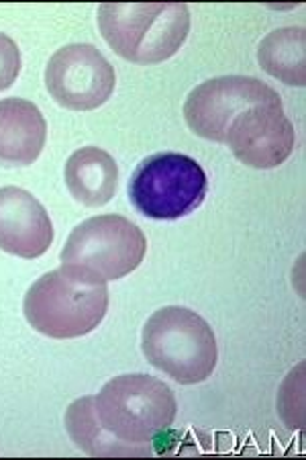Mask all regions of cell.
Here are the masks:
<instances>
[{"instance_id": "1", "label": "cell", "mask_w": 306, "mask_h": 460, "mask_svg": "<svg viewBox=\"0 0 306 460\" xmlns=\"http://www.w3.org/2000/svg\"><path fill=\"white\" fill-rule=\"evenodd\" d=\"M99 29L118 58L139 66L162 64L184 46L190 11L184 3H104Z\"/></svg>"}, {"instance_id": "2", "label": "cell", "mask_w": 306, "mask_h": 460, "mask_svg": "<svg viewBox=\"0 0 306 460\" xmlns=\"http://www.w3.org/2000/svg\"><path fill=\"white\" fill-rule=\"evenodd\" d=\"M107 309V285L94 283L66 266L37 279L23 301L29 325L54 340L86 336L102 323Z\"/></svg>"}, {"instance_id": "3", "label": "cell", "mask_w": 306, "mask_h": 460, "mask_svg": "<svg viewBox=\"0 0 306 460\" xmlns=\"http://www.w3.org/2000/svg\"><path fill=\"white\" fill-rule=\"evenodd\" d=\"M141 350L149 365L180 385L206 381L219 362V346L206 319L176 305L155 311L147 319Z\"/></svg>"}, {"instance_id": "4", "label": "cell", "mask_w": 306, "mask_h": 460, "mask_svg": "<svg viewBox=\"0 0 306 460\" xmlns=\"http://www.w3.org/2000/svg\"><path fill=\"white\" fill-rule=\"evenodd\" d=\"M101 426L117 440L133 447H149L174 424L178 403L166 383L149 375L110 378L94 397Z\"/></svg>"}, {"instance_id": "5", "label": "cell", "mask_w": 306, "mask_h": 460, "mask_svg": "<svg viewBox=\"0 0 306 460\" xmlns=\"http://www.w3.org/2000/svg\"><path fill=\"white\" fill-rule=\"evenodd\" d=\"M147 252L141 227L123 215H96L74 227L59 254L62 266L94 283H110L139 269Z\"/></svg>"}, {"instance_id": "6", "label": "cell", "mask_w": 306, "mask_h": 460, "mask_svg": "<svg viewBox=\"0 0 306 460\" xmlns=\"http://www.w3.org/2000/svg\"><path fill=\"white\" fill-rule=\"evenodd\" d=\"M208 178L190 155L163 152L145 158L129 181V201L147 219L174 221L205 203Z\"/></svg>"}, {"instance_id": "7", "label": "cell", "mask_w": 306, "mask_h": 460, "mask_svg": "<svg viewBox=\"0 0 306 460\" xmlns=\"http://www.w3.org/2000/svg\"><path fill=\"white\" fill-rule=\"evenodd\" d=\"M261 105L282 107L280 94L258 78L221 76L192 88L184 102V117L198 137L225 144L233 119Z\"/></svg>"}, {"instance_id": "8", "label": "cell", "mask_w": 306, "mask_h": 460, "mask_svg": "<svg viewBox=\"0 0 306 460\" xmlns=\"http://www.w3.org/2000/svg\"><path fill=\"white\" fill-rule=\"evenodd\" d=\"M117 74L91 43H72L57 49L46 68V86L59 107L92 111L115 93Z\"/></svg>"}, {"instance_id": "9", "label": "cell", "mask_w": 306, "mask_h": 460, "mask_svg": "<svg viewBox=\"0 0 306 460\" xmlns=\"http://www.w3.org/2000/svg\"><path fill=\"white\" fill-rule=\"evenodd\" d=\"M225 144L245 166L272 170L282 166L294 152L296 131L284 107L261 105L233 119Z\"/></svg>"}, {"instance_id": "10", "label": "cell", "mask_w": 306, "mask_h": 460, "mask_svg": "<svg viewBox=\"0 0 306 460\" xmlns=\"http://www.w3.org/2000/svg\"><path fill=\"white\" fill-rule=\"evenodd\" d=\"M54 242V224L37 199L23 189H0V250L33 260Z\"/></svg>"}, {"instance_id": "11", "label": "cell", "mask_w": 306, "mask_h": 460, "mask_svg": "<svg viewBox=\"0 0 306 460\" xmlns=\"http://www.w3.org/2000/svg\"><path fill=\"white\" fill-rule=\"evenodd\" d=\"M48 139L39 107L25 99L0 101V168L31 166Z\"/></svg>"}, {"instance_id": "12", "label": "cell", "mask_w": 306, "mask_h": 460, "mask_svg": "<svg viewBox=\"0 0 306 460\" xmlns=\"http://www.w3.org/2000/svg\"><path fill=\"white\" fill-rule=\"evenodd\" d=\"M64 178L70 195L78 203L102 207L110 203L118 189V166L109 152L88 146L70 155Z\"/></svg>"}, {"instance_id": "13", "label": "cell", "mask_w": 306, "mask_h": 460, "mask_svg": "<svg viewBox=\"0 0 306 460\" xmlns=\"http://www.w3.org/2000/svg\"><path fill=\"white\" fill-rule=\"evenodd\" d=\"M64 421L72 442L91 456H152L155 452L149 447H133L109 434L96 418L94 397L76 399L66 411Z\"/></svg>"}, {"instance_id": "14", "label": "cell", "mask_w": 306, "mask_h": 460, "mask_svg": "<svg viewBox=\"0 0 306 460\" xmlns=\"http://www.w3.org/2000/svg\"><path fill=\"white\" fill-rule=\"evenodd\" d=\"M258 62L272 78L288 86L306 84L304 27H282L261 40Z\"/></svg>"}, {"instance_id": "15", "label": "cell", "mask_w": 306, "mask_h": 460, "mask_svg": "<svg viewBox=\"0 0 306 460\" xmlns=\"http://www.w3.org/2000/svg\"><path fill=\"white\" fill-rule=\"evenodd\" d=\"M21 72V51L9 35L0 33V91L14 84Z\"/></svg>"}]
</instances>
